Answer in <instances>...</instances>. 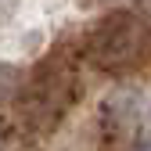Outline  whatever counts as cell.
Instances as JSON below:
<instances>
[{"label": "cell", "mask_w": 151, "mask_h": 151, "mask_svg": "<svg viewBox=\"0 0 151 151\" xmlns=\"http://www.w3.org/2000/svg\"><path fill=\"white\" fill-rule=\"evenodd\" d=\"M86 54H90L93 65H101L108 72L137 68L151 58V25H144L129 11H115L93 29Z\"/></svg>", "instance_id": "1"}, {"label": "cell", "mask_w": 151, "mask_h": 151, "mask_svg": "<svg viewBox=\"0 0 151 151\" xmlns=\"http://www.w3.org/2000/svg\"><path fill=\"white\" fill-rule=\"evenodd\" d=\"M140 140H144L140 147H144V151H151V111H147V122H144V133H140Z\"/></svg>", "instance_id": "2"}]
</instances>
